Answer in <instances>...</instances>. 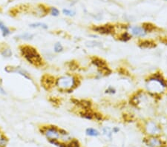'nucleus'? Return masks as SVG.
Returning a JSON list of instances; mask_svg holds the SVG:
<instances>
[{"instance_id": "nucleus-1", "label": "nucleus", "mask_w": 167, "mask_h": 147, "mask_svg": "<svg viewBox=\"0 0 167 147\" xmlns=\"http://www.w3.org/2000/svg\"><path fill=\"white\" fill-rule=\"evenodd\" d=\"M19 48L21 56L29 64L37 68L42 67L45 65L43 58L37 48L27 44L21 45Z\"/></svg>"}, {"instance_id": "nucleus-2", "label": "nucleus", "mask_w": 167, "mask_h": 147, "mask_svg": "<svg viewBox=\"0 0 167 147\" xmlns=\"http://www.w3.org/2000/svg\"><path fill=\"white\" fill-rule=\"evenodd\" d=\"M79 84L77 77L70 74L59 77L55 82L56 87L62 92H72Z\"/></svg>"}, {"instance_id": "nucleus-3", "label": "nucleus", "mask_w": 167, "mask_h": 147, "mask_svg": "<svg viewBox=\"0 0 167 147\" xmlns=\"http://www.w3.org/2000/svg\"><path fill=\"white\" fill-rule=\"evenodd\" d=\"M166 86L165 80L160 75H153L146 81L147 90L154 94L162 93Z\"/></svg>"}, {"instance_id": "nucleus-4", "label": "nucleus", "mask_w": 167, "mask_h": 147, "mask_svg": "<svg viewBox=\"0 0 167 147\" xmlns=\"http://www.w3.org/2000/svg\"><path fill=\"white\" fill-rule=\"evenodd\" d=\"M39 131L48 140L60 139V129L55 126H44L39 129Z\"/></svg>"}, {"instance_id": "nucleus-5", "label": "nucleus", "mask_w": 167, "mask_h": 147, "mask_svg": "<svg viewBox=\"0 0 167 147\" xmlns=\"http://www.w3.org/2000/svg\"><path fill=\"white\" fill-rule=\"evenodd\" d=\"M5 71L7 72V74H17L27 80H32V77L29 72L25 68H22L21 66H7L5 67Z\"/></svg>"}, {"instance_id": "nucleus-6", "label": "nucleus", "mask_w": 167, "mask_h": 147, "mask_svg": "<svg viewBox=\"0 0 167 147\" xmlns=\"http://www.w3.org/2000/svg\"><path fill=\"white\" fill-rule=\"evenodd\" d=\"M128 34L132 37H145L148 34V31L144 26L141 25H133L128 27Z\"/></svg>"}, {"instance_id": "nucleus-7", "label": "nucleus", "mask_w": 167, "mask_h": 147, "mask_svg": "<svg viewBox=\"0 0 167 147\" xmlns=\"http://www.w3.org/2000/svg\"><path fill=\"white\" fill-rule=\"evenodd\" d=\"M146 133L149 136H157L160 133V129L155 121H149L146 123L144 126Z\"/></svg>"}, {"instance_id": "nucleus-8", "label": "nucleus", "mask_w": 167, "mask_h": 147, "mask_svg": "<svg viewBox=\"0 0 167 147\" xmlns=\"http://www.w3.org/2000/svg\"><path fill=\"white\" fill-rule=\"evenodd\" d=\"M56 80L53 76L50 75H45L41 78V84L45 90H50L54 86Z\"/></svg>"}, {"instance_id": "nucleus-9", "label": "nucleus", "mask_w": 167, "mask_h": 147, "mask_svg": "<svg viewBox=\"0 0 167 147\" xmlns=\"http://www.w3.org/2000/svg\"><path fill=\"white\" fill-rule=\"evenodd\" d=\"M144 143L149 147H164V142L156 136H149L145 138Z\"/></svg>"}, {"instance_id": "nucleus-10", "label": "nucleus", "mask_w": 167, "mask_h": 147, "mask_svg": "<svg viewBox=\"0 0 167 147\" xmlns=\"http://www.w3.org/2000/svg\"><path fill=\"white\" fill-rule=\"evenodd\" d=\"M0 54L2 55V57L4 58H11L13 56L12 50L7 45L1 44L0 45Z\"/></svg>"}, {"instance_id": "nucleus-11", "label": "nucleus", "mask_w": 167, "mask_h": 147, "mask_svg": "<svg viewBox=\"0 0 167 147\" xmlns=\"http://www.w3.org/2000/svg\"><path fill=\"white\" fill-rule=\"evenodd\" d=\"M94 30L97 33L102 34H109L114 32V28L110 25H100V26L95 27Z\"/></svg>"}, {"instance_id": "nucleus-12", "label": "nucleus", "mask_w": 167, "mask_h": 147, "mask_svg": "<svg viewBox=\"0 0 167 147\" xmlns=\"http://www.w3.org/2000/svg\"><path fill=\"white\" fill-rule=\"evenodd\" d=\"M0 30L2 33V35L3 37H7L12 33L11 30L2 21H0Z\"/></svg>"}, {"instance_id": "nucleus-13", "label": "nucleus", "mask_w": 167, "mask_h": 147, "mask_svg": "<svg viewBox=\"0 0 167 147\" xmlns=\"http://www.w3.org/2000/svg\"><path fill=\"white\" fill-rule=\"evenodd\" d=\"M34 36H35V34L30 33V32H24L22 34L16 36V38L17 39H20V40L31 41L34 38Z\"/></svg>"}, {"instance_id": "nucleus-14", "label": "nucleus", "mask_w": 167, "mask_h": 147, "mask_svg": "<svg viewBox=\"0 0 167 147\" xmlns=\"http://www.w3.org/2000/svg\"><path fill=\"white\" fill-rule=\"evenodd\" d=\"M29 27L31 28H42L44 30H47L48 28V25L43 22H33L29 24Z\"/></svg>"}, {"instance_id": "nucleus-15", "label": "nucleus", "mask_w": 167, "mask_h": 147, "mask_svg": "<svg viewBox=\"0 0 167 147\" xmlns=\"http://www.w3.org/2000/svg\"><path fill=\"white\" fill-rule=\"evenodd\" d=\"M139 45L142 48H151L155 47V43L150 40H144L140 43Z\"/></svg>"}, {"instance_id": "nucleus-16", "label": "nucleus", "mask_w": 167, "mask_h": 147, "mask_svg": "<svg viewBox=\"0 0 167 147\" xmlns=\"http://www.w3.org/2000/svg\"><path fill=\"white\" fill-rule=\"evenodd\" d=\"M86 134L91 137H97L100 135V131L95 129H93V128H88L86 130Z\"/></svg>"}, {"instance_id": "nucleus-17", "label": "nucleus", "mask_w": 167, "mask_h": 147, "mask_svg": "<svg viewBox=\"0 0 167 147\" xmlns=\"http://www.w3.org/2000/svg\"><path fill=\"white\" fill-rule=\"evenodd\" d=\"M92 63L96 66L97 67H98L99 68H102L106 67V63L104 61H103L101 59L99 58H94L93 60H92Z\"/></svg>"}, {"instance_id": "nucleus-18", "label": "nucleus", "mask_w": 167, "mask_h": 147, "mask_svg": "<svg viewBox=\"0 0 167 147\" xmlns=\"http://www.w3.org/2000/svg\"><path fill=\"white\" fill-rule=\"evenodd\" d=\"M64 50V48L63 46H62V45L60 43H56L54 44V53L56 54H59V53H61V52L63 51Z\"/></svg>"}, {"instance_id": "nucleus-19", "label": "nucleus", "mask_w": 167, "mask_h": 147, "mask_svg": "<svg viewBox=\"0 0 167 147\" xmlns=\"http://www.w3.org/2000/svg\"><path fill=\"white\" fill-rule=\"evenodd\" d=\"M132 37V36L130 34H128V32H123V34H120V39L121 41H123V42H126V41L129 40Z\"/></svg>"}, {"instance_id": "nucleus-20", "label": "nucleus", "mask_w": 167, "mask_h": 147, "mask_svg": "<svg viewBox=\"0 0 167 147\" xmlns=\"http://www.w3.org/2000/svg\"><path fill=\"white\" fill-rule=\"evenodd\" d=\"M62 13L63 14L65 15V16H75L76 12L74 11V10H71V9H68V8H63L62 9Z\"/></svg>"}, {"instance_id": "nucleus-21", "label": "nucleus", "mask_w": 167, "mask_h": 147, "mask_svg": "<svg viewBox=\"0 0 167 147\" xmlns=\"http://www.w3.org/2000/svg\"><path fill=\"white\" fill-rule=\"evenodd\" d=\"M8 142V139L7 137H5L4 135H0V147H5Z\"/></svg>"}, {"instance_id": "nucleus-22", "label": "nucleus", "mask_w": 167, "mask_h": 147, "mask_svg": "<svg viewBox=\"0 0 167 147\" xmlns=\"http://www.w3.org/2000/svg\"><path fill=\"white\" fill-rule=\"evenodd\" d=\"M103 135H106L107 138H111V135H112V130L109 127H105L103 129Z\"/></svg>"}, {"instance_id": "nucleus-23", "label": "nucleus", "mask_w": 167, "mask_h": 147, "mask_svg": "<svg viewBox=\"0 0 167 147\" xmlns=\"http://www.w3.org/2000/svg\"><path fill=\"white\" fill-rule=\"evenodd\" d=\"M67 144H68V146L69 147H79L80 146L78 140H74V139H73V140L71 139V140H69V141L67 143Z\"/></svg>"}, {"instance_id": "nucleus-24", "label": "nucleus", "mask_w": 167, "mask_h": 147, "mask_svg": "<svg viewBox=\"0 0 167 147\" xmlns=\"http://www.w3.org/2000/svg\"><path fill=\"white\" fill-rule=\"evenodd\" d=\"M50 14L54 16H58L60 14V11L56 7H50Z\"/></svg>"}, {"instance_id": "nucleus-25", "label": "nucleus", "mask_w": 167, "mask_h": 147, "mask_svg": "<svg viewBox=\"0 0 167 147\" xmlns=\"http://www.w3.org/2000/svg\"><path fill=\"white\" fill-rule=\"evenodd\" d=\"M100 44H101L100 43H98V42H95V41H89V42H87V43H86V46H88V47L100 46Z\"/></svg>"}, {"instance_id": "nucleus-26", "label": "nucleus", "mask_w": 167, "mask_h": 147, "mask_svg": "<svg viewBox=\"0 0 167 147\" xmlns=\"http://www.w3.org/2000/svg\"><path fill=\"white\" fill-rule=\"evenodd\" d=\"M115 92H116V90H115V89L111 86H109V88H108V89L106 90V93H107V94H115Z\"/></svg>"}, {"instance_id": "nucleus-27", "label": "nucleus", "mask_w": 167, "mask_h": 147, "mask_svg": "<svg viewBox=\"0 0 167 147\" xmlns=\"http://www.w3.org/2000/svg\"><path fill=\"white\" fill-rule=\"evenodd\" d=\"M0 94H2V95H4V96L7 95V92H6L5 89H4L3 87H2L1 85H0Z\"/></svg>"}, {"instance_id": "nucleus-28", "label": "nucleus", "mask_w": 167, "mask_h": 147, "mask_svg": "<svg viewBox=\"0 0 167 147\" xmlns=\"http://www.w3.org/2000/svg\"><path fill=\"white\" fill-rule=\"evenodd\" d=\"M119 131H120V129H119V128H117V127H114V128H113L112 132L117 133Z\"/></svg>"}, {"instance_id": "nucleus-29", "label": "nucleus", "mask_w": 167, "mask_h": 147, "mask_svg": "<svg viewBox=\"0 0 167 147\" xmlns=\"http://www.w3.org/2000/svg\"><path fill=\"white\" fill-rule=\"evenodd\" d=\"M166 1H167V0H166Z\"/></svg>"}]
</instances>
